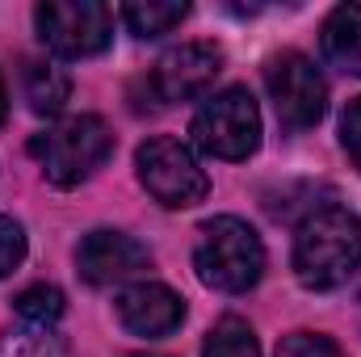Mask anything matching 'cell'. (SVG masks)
<instances>
[{
	"label": "cell",
	"mask_w": 361,
	"mask_h": 357,
	"mask_svg": "<svg viewBox=\"0 0 361 357\" xmlns=\"http://www.w3.org/2000/svg\"><path fill=\"white\" fill-rule=\"evenodd\" d=\"M361 265V219L349 206H319L298 223L294 277L307 290H336Z\"/></svg>",
	"instance_id": "1"
},
{
	"label": "cell",
	"mask_w": 361,
	"mask_h": 357,
	"mask_svg": "<svg viewBox=\"0 0 361 357\" xmlns=\"http://www.w3.org/2000/svg\"><path fill=\"white\" fill-rule=\"evenodd\" d=\"M193 269L210 290L223 294H244L261 282L265 273V244L261 236L235 219V214H219L210 223H202L197 244H193Z\"/></svg>",
	"instance_id": "2"
},
{
	"label": "cell",
	"mask_w": 361,
	"mask_h": 357,
	"mask_svg": "<svg viewBox=\"0 0 361 357\" xmlns=\"http://www.w3.org/2000/svg\"><path fill=\"white\" fill-rule=\"evenodd\" d=\"M109 152H114V135L97 114L63 118V122H55L30 139V156L42 164L47 181H55V185L89 181L109 160Z\"/></svg>",
	"instance_id": "3"
},
{
	"label": "cell",
	"mask_w": 361,
	"mask_h": 357,
	"mask_svg": "<svg viewBox=\"0 0 361 357\" xmlns=\"http://www.w3.org/2000/svg\"><path fill=\"white\" fill-rule=\"evenodd\" d=\"M189 135L206 156L248 160L261 147V109L248 89H223L193 114Z\"/></svg>",
	"instance_id": "4"
},
{
	"label": "cell",
	"mask_w": 361,
	"mask_h": 357,
	"mask_svg": "<svg viewBox=\"0 0 361 357\" xmlns=\"http://www.w3.org/2000/svg\"><path fill=\"white\" fill-rule=\"evenodd\" d=\"M135 164H139L143 189H147L160 206H169V210L197 206V202L206 198V189H210V181L202 173L197 156H193L180 139H173V135H152V139L139 147Z\"/></svg>",
	"instance_id": "5"
},
{
	"label": "cell",
	"mask_w": 361,
	"mask_h": 357,
	"mask_svg": "<svg viewBox=\"0 0 361 357\" xmlns=\"http://www.w3.org/2000/svg\"><path fill=\"white\" fill-rule=\"evenodd\" d=\"M38 38L63 59L101 55L114 38V13L101 0H47L34 8Z\"/></svg>",
	"instance_id": "6"
},
{
	"label": "cell",
	"mask_w": 361,
	"mask_h": 357,
	"mask_svg": "<svg viewBox=\"0 0 361 357\" xmlns=\"http://www.w3.org/2000/svg\"><path fill=\"white\" fill-rule=\"evenodd\" d=\"M265 85H269L273 109L286 131H311L328 109V85L302 51L273 55L265 68Z\"/></svg>",
	"instance_id": "7"
},
{
	"label": "cell",
	"mask_w": 361,
	"mask_h": 357,
	"mask_svg": "<svg viewBox=\"0 0 361 357\" xmlns=\"http://www.w3.org/2000/svg\"><path fill=\"white\" fill-rule=\"evenodd\" d=\"M152 265V253L126 231H89L76 248V269L89 286H118Z\"/></svg>",
	"instance_id": "8"
},
{
	"label": "cell",
	"mask_w": 361,
	"mask_h": 357,
	"mask_svg": "<svg viewBox=\"0 0 361 357\" xmlns=\"http://www.w3.org/2000/svg\"><path fill=\"white\" fill-rule=\"evenodd\" d=\"M219 72H223V51L214 42H185L156 63L152 89L160 101H193L210 92Z\"/></svg>",
	"instance_id": "9"
},
{
	"label": "cell",
	"mask_w": 361,
	"mask_h": 357,
	"mask_svg": "<svg viewBox=\"0 0 361 357\" xmlns=\"http://www.w3.org/2000/svg\"><path fill=\"white\" fill-rule=\"evenodd\" d=\"M118 320L126 332L156 341V337H169L180 328L185 298L177 290H169L164 282H135L118 294Z\"/></svg>",
	"instance_id": "10"
},
{
	"label": "cell",
	"mask_w": 361,
	"mask_h": 357,
	"mask_svg": "<svg viewBox=\"0 0 361 357\" xmlns=\"http://www.w3.org/2000/svg\"><path fill=\"white\" fill-rule=\"evenodd\" d=\"M324 59L336 63L341 72L361 76V4H336L319 30Z\"/></svg>",
	"instance_id": "11"
},
{
	"label": "cell",
	"mask_w": 361,
	"mask_h": 357,
	"mask_svg": "<svg viewBox=\"0 0 361 357\" xmlns=\"http://www.w3.org/2000/svg\"><path fill=\"white\" fill-rule=\"evenodd\" d=\"M21 85H25V101H30L34 114H59L72 97V76L59 63H42V59L25 63Z\"/></svg>",
	"instance_id": "12"
},
{
	"label": "cell",
	"mask_w": 361,
	"mask_h": 357,
	"mask_svg": "<svg viewBox=\"0 0 361 357\" xmlns=\"http://www.w3.org/2000/svg\"><path fill=\"white\" fill-rule=\"evenodd\" d=\"M189 17V4H164V0H135V4H126L122 8V21L130 25V34H139V38H160V34H169L173 25H180Z\"/></svg>",
	"instance_id": "13"
},
{
	"label": "cell",
	"mask_w": 361,
	"mask_h": 357,
	"mask_svg": "<svg viewBox=\"0 0 361 357\" xmlns=\"http://www.w3.org/2000/svg\"><path fill=\"white\" fill-rule=\"evenodd\" d=\"M202 357H261V345H257V337H252V328L244 320L227 315V320H219L210 328V337L202 345Z\"/></svg>",
	"instance_id": "14"
},
{
	"label": "cell",
	"mask_w": 361,
	"mask_h": 357,
	"mask_svg": "<svg viewBox=\"0 0 361 357\" xmlns=\"http://www.w3.org/2000/svg\"><path fill=\"white\" fill-rule=\"evenodd\" d=\"M13 303H17V315H21L30 328H51V324H59V315H63V290H59V286H47V282L25 286Z\"/></svg>",
	"instance_id": "15"
},
{
	"label": "cell",
	"mask_w": 361,
	"mask_h": 357,
	"mask_svg": "<svg viewBox=\"0 0 361 357\" xmlns=\"http://www.w3.org/2000/svg\"><path fill=\"white\" fill-rule=\"evenodd\" d=\"M0 357H63V349L51 337V328H30L0 337Z\"/></svg>",
	"instance_id": "16"
},
{
	"label": "cell",
	"mask_w": 361,
	"mask_h": 357,
	"mask_svg": "<svg viewBox=\"0 0 361 357\" xmlns=\"http://www.w3.org/2000/svg\"><path fill=\"white\" fill-rule=\"evenodd\" d=\"M277 357H345L332 337L319 332H290L277 341Z\"/></svg>",
	"instance_id": "17"
},
{
	"label": "cell",
	"mask_w": 361,
	"mask_h": 357,
	"mask_svg": "<svg viewBox=\"0 0 361 357\" xmlns=\"http://www.w3.org/2000/svg\"><path fill=\"white\" fill-rule=\"evenodd\" d=\"M21 261H25V227L0 214V277H8Z\"/></svg>",
	"instance_id": "18"
},
{
	"label": "cell",
	"mask_w": 361,
	"mask_h": 357,
	"mask_svg": "<svg viewBox=\"0 0 361 357\" xmlns=\"http://www.w3.org/2000/svg\"><path fill=\"white\" fill-rule=\"evenodd\" d=\"M341 139H345V152L349 160L361 169V97H353V105L345 109V122H341Z\"/></svg>",
	"instance_id": "19"
},
{
	"label": "cell",
	"mask_w": 361,
	"mask_h": 357,
	"mask_svg": "<svg viewBox=\"0 0 361 357\" xmlns=\"http://www.w3.org/2000/svg\"><path fill=\"white\" fill-rule=\"evenodd\" d=\"M4 114H8V92H4V76H0V122H4Z\"/></svg>",
	"instance_id": "20"
}]
</instances>
